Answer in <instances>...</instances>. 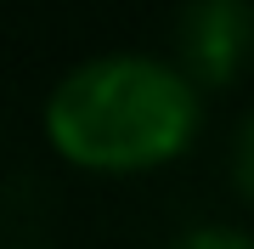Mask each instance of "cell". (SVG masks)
<instances>
[{"label": "cell", "instance_id": "1", "mask_svg": "<svg viewBox=\"0 0 254 249\" xmlns=\"http://www.w3.org/2000/svg\"><path fill=\"white\" fill-rule=\"evenodd\" d=\"M203 125V96L175 57L102 51L73 63L46 96V136L85 170H153L187 153Z\"/></svg>", "mask_w": 254, "mask_h": 249}, {"label": "cell", "instance_id": "2", "mask_svg": "<svg viewBox=\"0 0 254 249\" xmlns=\"http://www.w3.org/2000/svg\"><path fill=\"white\" fill-rule=\"evenodd\" d=\"M254 51V0H187L175 17V63L192 85H226Z\"/></svg>", "mask_w": 254, "mask_h": 249}, {"label": "cell", "instance_id": "3", "mask_svg": "<svg viewBox=\"0 0 254 249\" xmlns=\"http://www.w3.org/2000/svg\"><path fill=\"white\" fill-rule=\"evenodd\" d=\"M170 249H254V232L232 227V221H198V227H187Z\"/></svg>", "mask_w": 254, "mask_h": 249}, {"label": "cell", "instance_id": "4", "mask_svg": "<svg viewBox=\"0 0 254 249\" xmlns=\"http://www.w3.org/2000/svg\"><path fill=\"white\" fill-rule=\"evenodd\" d=\"M232 181L254 198V108L243 113V125H237V136H232Z\"/></svg>", "mask_w": 254, "mask_h": 249}, {"label": "cell", "instance_id": "5", "mask_svg": "<svg viewBox=\"0 0 254 249\" xmlns=\"http://www.w3.org/2000/svg\"><path fill=\"white\" fill-rule=\"evenodd\" d=\"M17 249H46V244H17Z\"/></svg>", "mask_w": 254, "mask_h": 249}]
</instances>
